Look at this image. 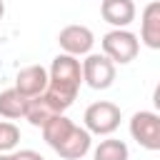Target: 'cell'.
Here are the masks:
<instances>
[{
    "mask_svg": "<svg viewBox=\"0 0 160 160\" xmlns=\"http://www.w3.org/2000/svg\"><path fill=\"white\" fill-rule=\"evenodd\" d=\"M12 160H45L38 150H30V148H25V150H15L12 152Z\"/></svg>",
    "mask_w": 160,
    "mask_h": 160,
    "instance_id": "9a60e30c",
    "label": "cell"
},
{
    "mask_svg": "<svg viewBox=\"0 0 160 160\" xmlns=\"http://www.w3.org/2000/svg\"><path fill=\"white\" fill-rule=\"evenodd\" d=\"M48 80H50L48 68H42V65H28V68H22L15 75V90L22 92L30 100V98H38V95H42L48 90Z\"/></svg>",
    "mask_w": 160,
    "mask_h": 160,
    "instance_id": "ba28073f",
    "label": "cell"
},
{
    "mask_svg": "<svg viewBox=\"0 0 160 160\" xmlns=\"http://www.w3.org/2000/svg\"><path fill=\"white\" fill-rule=\"evenodd\" d=\"M130 138L142 148V150H160V112L155 110H138L130 118Z\"/></svg>",
    "mask_w": 160,
    "mask_h": 160,
    "instance_id": "5b68a950",
    "label": "cell"
},
{
    "mask_svg": "<svg viewBox=\"0 0 160 160\" xmlns=\"http://www.w3.org/2000/svg\"><path fill=\"white\" fill-rule=\"evenodd\" d=\"M100 45H102V55H108L115 65H130L140 52V38L128 28H120V30L112 28L110 32L102 35Z\"/></svg>",
    "mask_w": 160,
    "mask_h": 160,
    "instance_id": "277c9868",
    "label": "cell"
},
{
    "mask_svg": "<svg viewBox=\"0 0 160 160\" xmlns=\"http://www.w3.org/2000/svg\"><path fill=\"white\" fill-rule=\"evenodd\" d=\"M92 160H130V150L125 140L118 138H105L92 148Z\"/></svg>",
    "mask_w": 160,
    "mask_h": 160,
    "instance_id": "4fadbf2b",
    "label": "cell"
},
{
    "mask_svg": "<svg viewBox=\"0 0 160 160\" xmlns=\"http://www.w3.org/2000/svg\"><path fill=\"white\" fill-rule=\"evenodd\" d=\"M120 120H122V112L115 102L110 100H98L92 105L85 108V115H82V128L90 132V135H100V138H110L118 128H120Z\"/></svg>",
    "mask_w": 160,
    "mask_h": 160,
    "instance_id": "3957f363",
    "label": "cell"
},
{
    "mask_svg": "<svg viewBox=\"0 0 160 160\" xmlns=\"http://www.w3.org/2000/svg\"><path fill=\"white\" fill-rule=\"evenodd\" d=\"M48 75H50V80H48L45 95L52 100V105L60 112H65L75 102V98L80 92V85H82V62L78 58H72V55L60 52V55L52 58Z\"/></svg>",
    "mask_w": 160,
    "mask_h": 160,
    "instance_id": "6da1fadb",
    "label": "cell"
},
{
    "mask_svg": "<svg viewBox=\"0 0 160 160\" xmlns=\"http://www.w3.org/2000/svg\"><path fill=\"white\" fill-rule=\"evenodd\" d=\"M140 42L150 50H160V0H152L140 12Z\"/></svg>",
    "mask_w": 160,
    "mask_h": 160,
    "instance_id": "9c48e42d",
    "label": "cell"
},
{
    "mask_svg": "<svg viewBox=\"0 0 160 160\" xmlns=\"http://www.w3.org/2000/svg\"><path fill=\"white\" fill-rule=\"evenodd\" d=\"M82 62V82L92 90H108L112 82H115V62L102 55V52H90L85 55Z\"/></svg>",
    "mask_w": 160,
    "mask_h": 160,
    "instance_id": "8992f818",
    "label": "cell"
},
{
    "mask_svg": "<svg viewBox=\"0 0 160 160\" xmlns=\"http://www.w3.org/2000/svg\"><path fill=\"white\" fill-rule=\"evenodd\" d=\"M42 140L62 158V160H80L92 150V135L75 125L68 115H58L52 118L45 128H42Z\"/></svg>",
    "mask_w": 160,
    "mask_h": 160,
    "instance_id": "7a4b0ae2",
    "label": "cell"
},
{
    "mask_svg": "<svg viewBox=\"0 0 160 160\" xmlns=\"http://www.w3.org/2000/svg\"><path fill=\"white\" fill-rule=\"evenodd\" d=\"M25 110H28V98L22 92H18L15 88H8L0 92V118L20 120L25 118Z\"/></svg>",
    "mask_w": 160,
    "mask_h": 160,
    "instance_id": "7c38bea8",
    "label": "cell"
},
{
    "mask_svg": "<svg viewBox=\"0 0 160 160\" xmlns=\"http://www.w3.org/2000/svg\"><path fill=\"white\" fill-rule=\"evenodd\" d=\"M2 15H5V0H0V20H2Z\"/></svg>",
    "mask_w": 160,
    "mask_h": 160,
    "instance_id": "ac0fdd59",
    "label": "cell"
},
{
    "mask_svg": "<svg viewBox=\"0 0 160 160\" xmlns=\"http://www.w3.org/2000/svg\"><path fill=\"white\" fill-rule=\"evenodd\" d=\"M0 160H12V152H0Z\"/></svg>",
    "mask_w": 160,
    "mask_h": 160,
    "instance_id": "e0dca14e",
    "label": "cell"
},
{
    "mask_svg": "<svg viewBox=\"0 0 160 160\" xmlns=\"http://www.w3.org/2000/svg\"><path fill=\"white\" fill-rule=\"evenodd\" d=\"M152 105H155V112H160V82L152 90Z\"/></svg>",
    "mask_w": 160,
    "mask_h": 160,
    "instance_id": "2e32d148",
    "label": "cell"
},
{
    "mask_svg": "<svg viewBox=\"0 0 160 160\" xmlns=\"http://www.w3.org/2000/svg\"><path fill=\"white\" fill-rule=\"evenodd\" d=\"M20 142V128L12 120H0V152H15Z\"/></svg>",
    "mask_w": 160,
    "mask_h": 160,
    "instance_id": "5bb4252c",
    "label": "cell"
},
{
    "mask_svg": "<svg viewBox=\"0 0 160 160\" xmlns=\"http://www.w3.org/2000/svg\"><path fill=\"white\" fill-rule=\"evenodd\" d=\"M58 115H65V112H60L45 92H42V95H38V98H30V100H28L25 120H28L32 128H40V130H42V128H45L52 118H58Z\"/></svg>",
    "mask_w": 160,
    "mask_h": 160,
    "instance_id": "8fae6325",
    "label": "cell"
},
{
    "mask_svg": "<svg viewBox=\"0 0 160 160\" xmlns=\"http://www.w3.org/2000/svg\"><path fill=\"white\" fill-rule=\"evenodd\" d=\"M58 45H60V52H65V55L85 58L92 52L95 35L88 25H65L58 32Z\"/></svg>",
    "mask_w": 160,
    "mask_h": 160,
    "instance_id": "52a82bcc",
    "label": "cell"
},
{
    "mask_svg": "<svg viewBox=\"0 0 160 160\" xmlns=\"http://www.w3.org/2000/svg\"><path fill=\"white\" fill-rule=\"evenodd\" d=\"M100 15L108 25L112 28H128L135 22V15H138V8L132 0H102L100 2Z\"/></svg>",
    "mask_w": 160,
    "mask_h": 160,
    "instance_id": "30bf717a",
    "label": "cell"
}]
</instances>
